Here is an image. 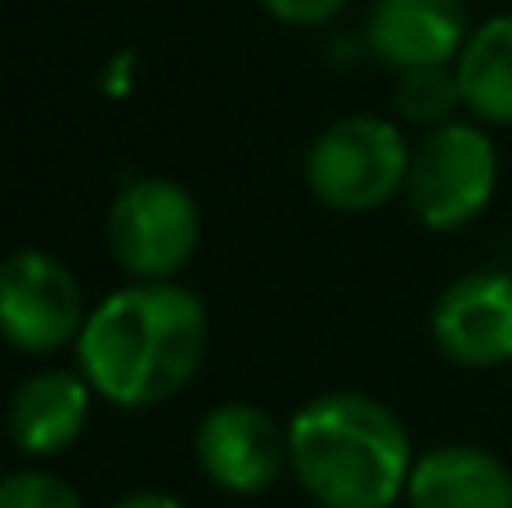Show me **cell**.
Instances as JSON below:
<instances>
[{
	"instance_id": "obj_16",
	"label": "cell",
	"mask_w": 512,
	"mask_h": 508,
	"mask_svg": "<svg viewBox=\"0 0 512 508\" xmlns=\"http://www.w3.org/2000/svg\"><path fill=\"white\" fill-rule=\"evenodd\" d=\"M108 508H185V504L167 491H131V495H122V500H113Z\"/></svg>"
},
{
	"instance_id": "obj_1",
	"label": "cell",
	"mask_w": 512,
	"mask_h": 508,
	"mask_svg": "<svg viewBox=\"0 0 512 508\" xmlns=\"http://www.w3.org/2000/svg\"><path fill=\"white\" fill-rule=\"evenodd\" d=\"M212 347L207 302L185 284H122L90 306L77 369L99 401L153 410L198 378Z\"/></svg>"
},
{
	"instance_id": "obj_11",
	"label": "cell",
	"mask_w": 512,
	"mask_h": 508,
	"mask_svg": "<svg viewBox=\"0 0 512 508\" xmlns=\"http://www.w3.org/2000/svg\"><path fill=\"white\" fill-rule=\"evenodd\" d=\"M409 508H512V468L495 450L450 441L418 455L409 473Z\"/></svg>"
},
{
	"instance_id": "obj_17",
	"label": "cell",
	"mask_w": 512,
	"mask_h": 508,
	"mask_svg": "<svg viewBox=\"0 0 512 508\" xmlns=\"http://www.w3.org/2000/svg\"><path fill=\"white\" fill-rule=\"evenodd\" d=\"M306 508H319V504H306Z\"/></svg>"
},
{
	"instance_id": "obj_12",
	"label": "cell",
	"mask_w": 512,
	"mask_h": 508,
	"mask_svg": "<svg viewBox=\"0 0 512 508\" xmlns=\"http://www.w3.org/2000/svg\"><path fill=\"white\" fill-rule=\"evenodd\" d=\"M454 77H459L463 108L472 122L512 131V9L472 27L454 63Z\"/></svg>"
},
{
	"instance_id": "obj_15",
	"label": "cell",
	"mask_w": 512,
	"mask_h": 508,
	"mask_svg": "<svg viewBox=\"0 0 512 508\" xmlns=\"http://www.w3.org/2000/svg\"><path fill=\"white\" fill-rule=\"evenodd\" d=\"M261 9L288 27H324L328 18L342 14L346 0H261Z\"/></svg>"
},
{
	"instance_id": "obj_9",
	"label": "cell",
	"mask_w": 512,
	"mask_h": 508,
	"mask_svg": "<svg viewBox=\"0 0 512 508\" xmlns=\"http://www.w3.org/2000/svg\"><path fill=\"white\" fill-rule=\"evenodd\" d=\"M468 36V0H373L364 23L369 54L396 77L414 68H454Z\"/></svg>"
},
{
	"instance_id": "obj_4",
	"label": "cell",
	"mask_w": 512,
	"mask_h": 508,
	"mask_svg": "<svg viewBox=\"0 0 512 508\" xmlns=\"http://www.w3.org/2000/svg\"><path fill=\"white\" fill-rule=\"evenodd\" d=\"M104 239L126 284H180L203 243V212L180 180L140 176L113 194Z\"/></svg>"
},
{
	"instance_id": "obj_5",
	"label": "cell",
	"mask_w": 512,
	"mask_h": 508,
	"mask_svg": "<svg viewBox=\"0 0 512 508\" xmlns=\"http://www.w3.org/2000/svg\"><path fill=\"white\" fill-rule=\"evenodd\" d=\"M499 194V144L481 122H450L414 144L405 207L423 230L459 234L490 212Z\"/></svg>"
},
{
	"instance_id": "obj_6",
	"label": "cell",
	"mask_w": 512,
	"mask_h": 508,
	"mask_svg": "<svg viewBox=\"0 0 512 508\" xmlns=\"http://www.w3.org/2000/svg\"><path fill=\"white\" fill-rule=\"evenodd\" d=\"M90 306L81 279L45 248H18L0 266V333L14 351L36 360L77 351Z\"/></svg>"
},
{
	"instance_id": "obj_8",
	"label": "cell",
	"mask_w": 512,
	"mask_h": 508,
	"mask_svg": "<svg viewBox=\"0 0 512 508\" xmlns=\"http://www.w3.org/2000/svg\"><path fill=\"white\" fill-rule=\"evenodd\" d=\"M427 333L450 365L472 374L512 365V275L508 270L454 275L427 311Z\"/></svg>"
},
{
	"instance_id": "obj_13",
	"label": "cell",
	"mask_w": 512,
	"mask_h": 508,
	"mask_svg": "<svg viewBox=\"0 0 512 508\" xmlns=\"http://www.w3.org/2000/svg\"><path fill=\"white\" fill-rule=\"evenodd\" d=\"M391 108H396V122L418 126V131H441V126L459 122L463 108V90L454 68H414L400 72L396 86H391Z\"/></svg>"
},
{
	"instance_id": "obj_2",
	"label": "cell",
	"mask_w": 512,
	"mask_h": 508,
	"mask_svg": "<svg viewBox=\"0 0 512 508\" xmlns=\"http://www.w3.org/2000/svg\"><path fill=\"white\" fill-rule=\"evenodd\" d=\"M288 459L319 508H396L418 464L405 419L369 392L310 396L288 419Z\"/></svg>"
},
{
	"instance_id": "obj_7",
	"label": "cell",
	"mask_w": 512,
	"mask_h": 508,
	"mask_svg": "<svg viewBox=\"0 0 512 508\" xmlns=\"http://www.w3.org/2000/svg\"><path fill=\"white\" fill-rule=\"evenodd\" d=\"M194 464L216 491L252 500L292 473L288 428L270 410L248 401H221L194 428Z\"/></svg>"
},
{
	"instance_id": "obj_3",
	"label": "cell",
	"mask_w": 512,
	"mask_h": 508,
	"mask_svg": "<svg viewBox=\"0 0 512 508\" xmlns=\"http://www.w3.org/2000/svg\"><path fill=\"white\" fill-rule=\"evenodd\" d=\"M414 144L396 117L351 113L328 122L301 158V180L310 198L337 216H369L405 198Z\"/></svg>"
},
{
	"instance_id": "obj_14",
	"label": "cell",
	"mask_w": 512,
	"mask_h": 508,
	"mask_svg": "<svg viewBox=\"0 0 512 508\" xmlns=\"http://www.w3.org/2000/svg\"><path fill=\"white\" fill-rule=\"evenodd\" d=\"M0 508H86L77 486L50 468H18L0 482Z\"/></svg>"
},
{
	"instance_id": "obj_10",
	"label": "cell",
	"mask_w": 512,
	"mask_h": 508,
	"mask_svg": "<svg viewBox=\"0 0 512 508\" xmlns=\"http://www.w3.org/2000/svg\"><path fill=\"white\" fill-rule=\"evenodd\" d=\"M90 405H95V387L86 383L81 369H32L9 396V441L27 459H54L81 441V432L90 423Z\"/></svg>"
}]
</instances>
